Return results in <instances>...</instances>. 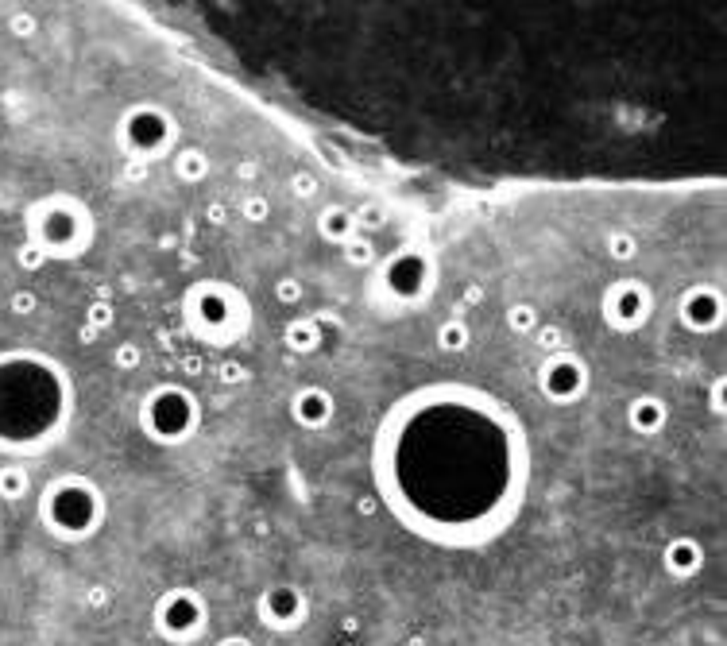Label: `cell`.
I'll list each match as a JSON object with an SVG mask.
<instances>
[{
    "label": "cell",
    "mask_w": 727,
    "mask_h": 646,
    "mask_svg": "<svg viewBox=\"0 0 727 646\" xmlns=\"http://www.w3.org/2000/svg\"><path fill=\"white\" fill-rule=\"evenodd\" d=\"M97 515V500L86 484H55L43 496V523L59 538H82Z\"/></svg>",
    "instance_id": "obj_1"
},
{
    "label": "cell",
    "mask_w": 727,
    "mask_h": 646,
    "mask_svg": "<svg viewBox=\"0 0 727 646\" xmlns=\"http://www.w3.org/2000/svg\"><path fill=\"white\" fill-rule=\"evenodd\" d=\"M31 233H35V248L39 252H66L78 240V221L66 209L43 206L39 217H35V225H31Z\"/></svg>",
    "instance_id": "obj_2"
},
{
    "label": "cell",
    "mask_w": 727,
    "mask_h": 646,
    "mask_svg": "<svg viewBox=\"0 0 727 646\" xmlns=\"http://www.w3.org/2000/svg\"><path fill=\"white\" fill-rule=\"evenodd\" d=\"M124 136H128L132 147H140L144 155H151V151H159V147L167 144L171 124L159 117L155 109H132V117L124 120Z\"/></svg>",
    "instance_id": "obj_3"
},
{
    "label": "cell",
    "mask_w": 727,
    "mask_h": 646,
    "mask_svg": "<svg viewBox=\"0 0 727 646\" xmlns=\"http://www.w3.org/2000/svg\"><path fill=\"white\" fill-rule=\"evenodd\" d=\"M581 364L577 360H569V356H553L550 364L542 368V387L550 391L553 399H569V395H577L581 391Z\"/></svg>",
    "instance_id": "obj_4"
},
{
    "label": "cell",
    "mask_w": 727,
    "mask_h": 646,
    "mask_svg": "<svg viewBox=\"0 0 727 646\" xmlns=\"http://www.w3.org/2000/svg\"><path fill=\"white\" fill-rule=\"evenodd\" d=\"M159 623H163L167 631L190 635V631L198 627V604H194V596H186V592L171 596V600L159 608Z\"/></svg>",
    "instance_id": "obj_5"
},
{
    "label": "cell",
    "mask_w": 727,
    "mask_h": 646,
    "mask_svg": "<svg viewBox=\"0 0 727 646\" xmlns=\"http://www.w3.org/2000/svg\"><path fill=\"white\" fill-rule=\"evenodd\" d=\"M608 310H611V318H615L619 325L639 322V314L646 310V298H642L639 283H619V287L611 291V298H608Z\"/></svg>",
    "instance_id": "obj_6"
},
{
    "label": "cell",
    "mask_w": 727,
    "mask_h": 646,
    "mask_svg": "<svg viewBox=\"0 0 727 646\" xmlns=\"http://www.w3.org/2000/svg\"><path fill=\"white\" fill-rule=\"evenodd\" d=\"M329 414H333V399L321 395V391H302V395L294 399V418L306 422V426H321Z\"/></svg>",
    "instance_id": "obj_7"
},
{
    "label": "cell",
    "mask_w": 727,
    "mask_h": 646,
    "mask_svg": "<svg viewBox=\"0 0 727 646\" xmlns=\"http://www.w3.org/2000/svg\"><path fill=\"white\" fill-rule=\"evenodd\" d=\"M298 608H302V604H298V592H291V588H279V592L263 596V619H271V623H279V627H287Z\"/></svg>",
    "instance_id": "obj_8"
},
{
    "label": "cell",
    "mask_w": 727,
    "mask_h": 646,
    "mask_svg": "<svg viewBox=\"0 0 727 646\" xmlns=\"http://www.w3.org/2000/svg\"><path fill=\"white\" fill-rule=\"evenodd\" d=\"M685 318L689 325H712L720 318V298L708 291H693L685 298Z\"/></svg>",
    "instance_id": "obj_9"
},
{
    "label": "cell",
    "mask_w": 727,
    "mask_h": 646,
    "mask_svg": "<svg viewBox=\"0 0 727 646\" xmlns=\"http://www.w3.org/2000/svg\"><path fill=\"white\" fill-rule=\"evenodd\" d=\"M666 422V407L658 403V399H639L635 407H631V426L642 430V434H650V430H658Z\"/></svg>",
    "instance_id": "obj_10"
},
{
    "label": "cell",
    "mask_w": 727,
    "mask_h": 646,
    "mask_svg": "<svg viewBox=\"0 0 727 646\" xmlns=\"http://www.w3.org/2000/svg\"><path fill=\"white\" fill-rule=\"evenodd\" d=\"M666 565L673 573H693L700 565V550L689 542V538H677V542L666 550Z\"/></svg>",
    "instance_id": "obj_11"
},
{
    "label": "cell",
    "mask_w": 727,
    "mask_h": 646,
    "mask_svg": "<svg viewBox=\"0 0 727 646\" xmlns=\"http://www.w3.org/2000/svg\"><path fill=\"white\" fill-rule=\"evenodd\" d=\"M352 229H356V221H352V213H345V209H325L321 213V236L325 240H349Z\"/></svg>",
    "instance_id": "obj_12"
},
{
    "label": "cell",
    "mask_w": 727,
    "mask_h": 646,
    "mask_svg": "<svg viewBox=\"0 0 727 646\" xmlns=\"http://www.w3.org/2000/svg\"><path fill=\"white\" fill-rule=\"evenodd\" d=\"M175 171L186 182H198V178H205V171H209V163H205V155L202 151H182L175 159Z\"/></svg>",
    "instance_id": "obj_13"
},
{
    "label": "cell",
    "mask_w": 727,
    "mask_h": 646,
    "mask_svg": "<svg viewBox=\"0 0 727 646\" xmlns=\"http://www.w3.org/2000/svg\"><path fill=\"white\" fill-rule=\"evenodd\" d=\"M24 492H28V472L0 469V496H4V500H20Z\"/></svg>",
    "instance_id": "obj_14"
},
{
    "label": "cell",
    "mask_w": 727,
    "mask_h": 646,
    "mask_svg": "<svg viewBox=\"0 0 727 646\" xmlns=\"http://www.w3.org/2000/svg\"><path fill=\"white\" fill-rule=\"evenodd\" d=\"M287 341H291L294 349L310 353V349L318 345V325H314V322H294L291 329H287Z\"/></svg>",
    "instance_id": "obj_15"
},
{
    "label": "cell",
    "mask_w": 727,
    "mask_h": 646,
    "mask_svg": "<svg viewBox=\"0 0 727 646\" xmlns=\"http://www.w3.org/2000/svg\"><path fill=\"white\" fill-rule=\"evenodd\" d=\"M437 337H441V349H461V345L468 341V329L461 322H445Z\"/></svg>",
    "instance_id": "obj_16"
},
{
    "label": "cell",
    "mask_w": 727,
    "mask_h": 646,
    "mask_svg": "<svg viewBox=\"0 0 727 646\" xmlns=\"http://www.w3.org/2000/svg\"><path fill=\"white\" fill-rule=\"evenodd\" d=\"M608 252L615 256V260H631V256L639 252V244H635L627 233H611L608 236Z\"/></svg>",
    "instance_id": "obj_17"
},
{
    "label": "cell",
    "mask_w": 727,
    "mask_h": 646,
    "mask_svg": "<svg viewBox=\"0 0 727 646\" xmlns=\"http://www.w3.org/2000/svg\"><path fill=\"white\" fill-rule=\"evenodd\" d=\"M368 260H372V244H364V240L356 244V240H352V244H349V264H368Z\"/></svg>",
    "instance_id": "obj_18"
},
{
    "label": "cell",
    "mask_w": 727,
    "mask_h": 646,
    "mask_svg": "<svg viewBox=\"0 0 727 646\" xmlns=\"http://www.w3.org/2000/svg\"><path fill=\"white\" fill-rule=\"evenodd\" d=\"M117 364H120V368H136V364H140L136 345H120V349H117Z\"/></svg>",
    "instance_id": "obj_19"
},
{
    "label": "cell",
    "mask_w": 727,
    "mask_h": 646,
    "mask_svg": "<svg viewBox=\"0 0 727 646\" xmlns=\"http://www.w3.org/2000/svg\"><path fill=\"white\" fill-rule=\"evenodd\" d=\"M511 325H515V329H534V310H530V306H519V310L511 314Z\"/></svg>",
    "instance_id": "obj_20"
},
{
    "label": "cell",
    "mask_w": 727,
    "mask_h": 646,
    "mask_svg": "<svg viewBox=\"0 0 727 646\" xmlns=\"http://www.w3.org/2000/svg\"><path fill=\"white\" fill-rule=\"evenodd\" d=\"M244 217H248V221H260V217H267V202H260V198H252V202L244 206Z\"/></svg>",
    "instance_id": "obj_21"
},
{
    "label": "cell",
    "mask_w": 727,
    "mask_h": 646,
    "mask_svg": "<svg viewBox=\"0 0 727 646\" xmlns=\"http://www.w3.org/2000/svg\"><path fill=\"white\" fill-rule=\"evenodd\" d=\"M298 294H302V287H298L294 279H283V283H279V298H283V302H294Z\"/></svg>",
    "instance_id": "obj_22"
},
{
    "label": "cell",
    "mask_w": 727,
    "mask_h": 646,
    "mask_svg": "<svg viewBox=\"0 0 727 646\" xmlns=\"http://www.w3.org/2000/svg\"><path fill=\"white\" fill-rule=\"evenodd\" d=\"M31 306H35V294H16V298H12V310H20V314H28Z\"/></svg>",
    "instance_id": "obj_23"
},
{
    "label": "cell",
    "mask_w": 727,
    "mask_h": 646,
    "mask_svg": "<svg viewBox=\"0 0 727 646\" xmlns=\"http://www.w3.org/2000/svg\"><path fill=\"white\" fill-rule=\"evenodd\" d=\"M294 190H302V198H310V194H314V178L298 175V178H294Z\"/></svg>",
    "instance_id": "obj_24"
},
{
    "label": "cell",
    "mask_w": 727,
    "mask_h": 646,
    "mask_svg": "<svg viewBox=\"0 0 727 646\" xmlns=\"http://www.w3.org/2000/svg\"><path fill=\"white\" fill-rule=\"evenodd\" d=\"M113 322V310L109 306H93V325H109Z\"/></svg>",
    "instance_id": "obj_25"
},
{
    "label": "cell",
    "mask_w": 727,
    "mask_h": 646,
    "mask_svg": "<svg viewBox=\"0 0 727 646\" xmlns=\"http://www.w3.org/2000/svg\"><path fill=\"white\" fill-rule=\"evenodd\" d=\"M557 341H561V333H557V329H546V333H542V345L557 349Z\"/></svg>",
    "instance_id": "obj_26"
},
{
    "label": "cell",
    "mask_w": 727,
    "mask_h": 646,
    "mask_svg": "<svg viewBox=\"0 0 727 646\" xmlns=\"http://www.w3.org/2000/svg\"><path fill=\"white\" fill-rule=\"evenodd\" d=\"M221 646H252V643H244V639H225Z\"/></svg>",
    "instance_id": "obj_27"
}]
</instances>
